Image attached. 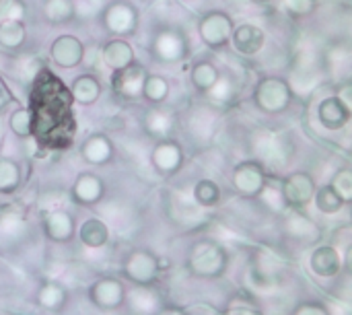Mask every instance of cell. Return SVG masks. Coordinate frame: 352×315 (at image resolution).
I'll use <instances>...</instances> for the list:
<instances>
[{
  "label": "cell",
  "mask_w": 352,
  "mask_h": 315,
  "mask_svg": "<svg viewBox=\"0 0 352 315\" xmlns=\"http://www.w3.org/2000/svg\"><path fill=\"white\" fill-rule=\"evenodd\" d=\"M293 101V87L283 76H264L254 89V103L264 113H280Z\"/></svg>",
  "instance_id": "cell-1"
},
{
  "label": "cell",
  "mask_w": 352,
  "mask_h": 315,
  "mask_svg": "<svg viewBox=\"0 0 352 315\" xmlns=\"http://www.w3.org/2000/svg\"><path fill=\"white\" fill-rule=\"evenodd\" d=\"M151 52L157 60L175 64V62H182L190 54V43H188V37L179 29L159 27L153 35Z\"/></svg>",
  "instance_id": "cell-2"
},
{
  "label": "cell",
  "mask_w": 352,
  "mask_h": 315,
  "mask_svg": "<svg viewBox=\"0 0 352 315\" xmlns=\"http://www.w3.org/2000/svg\"><path fill=\"white\" fill-rule=\"evenodd\" d=\"M140 12L130 0H111L103 12H101V23L103 27L118 37L132 35L138 27Z\"/></svg>",
  "instance_id": "cell-3"
},
{
  "label": "cell",
  "mask_w": 352,
  "mask_h": 315,
  "mask_svg": "<svg viewBox=\"0 0 352 315\" xmlns=\"http://www.w3.org/2000/svg\"><path fill=\"white\" fill-rule=\"evenodd\" d=\"M233 27H235V23H233V19L227 12H223V10H210V12H206L200 19L198 33H200L202 41L208 47L219 50V47H223V45L229 43L231 33H233Z\"/></svg>",
  "instance_id": "cell-4"
},
{
  "label": "cell",
  "mask_w": 352,
  "mask_h": 315,
  "mask_svg": "<svg viewBox=\"0 0 352 315\" xmlns=\"http://www.w3.org/2000/svg\"><path fill=\"white\" fill-rule=\"evenodd\" d=\"M316 188L318 186H316V182H314V177L309 173H305V171L291 173L280 186L283 204H287L291 208H303L314 200Z\"/></svg>",
  "instance_id": "cell-5"
},
{
  "label": "cell",
  "mask_w": 352,
  "mask_h": 315,
  "mask_svg": "<svg viewBox=\"0 0 352 315\" xmlns=\"http://www.w3.org/2000/svg\"><path fill=\"white\" fill-rule=\"evenodd\" d=\"M146 70L142 64L132 62L130 66L122 70H113L111 74V89L118 97L134 101L142 97V83H144Z\"/></svg>",
  "instance_id": "cell-6"
},
{
  "label": "cell",
  "mask_w": 352,
  "mask_h": 315,
  "mask_svg": "<svg viewBox=\"0 0 352 315\" xmlns=\"http://www.w3.org/2000/svg\"><path fill=\"white\" fill-rule=\"evenodd\" d=\"M50 58L60 68H76L85 60V43L76 35L64 33L50 45Z\"/></svg>",
  "instance_id": "cell-7"
},
{
  "label": "cell",
  "mask_w": 352,
  "mask_h": 315,
  "mask_svg": "<svg viewBox=\"0 0 352 315\" xmlns=\"http://www.w3.org/2000/svg\"><path fill=\"white\" fill-rule=\"evenodd\" d=\"M225 252L221 246L212 243V241H202L194 248L192 252V260L190 266L194 268V272L204 274V276H214L219 272H223L225 268Z\"/></svg>",
  "instance_id": "cell-8"
},
{
  "label": "cell",
  "mask_w": 352,
  "mask_h": 315,
  "mask_svg": "<svg viewBox=\"0 0 352 315\" xmlns=\"http://www.w3.org/2000/svg\"><path fill=\"white\" fill-rule=\"evenodd\" d=\"M151 161H153V167L159 173L173 175L184 165V149L173 138L157 140V144L153 146V153H151Z\"/></svg>",
  "instance_id": "cell-9"
},
{
  "label": "cell",
  "mask_w": 352,
  "mask_h": 315,
  "mask_svg": "<svg viewBox=\"0 0 352 315\" xmlns=\"http://www.w3.org/2000/svg\"><path fill=\"white\" fill-rule=\"evenodd\" d=\"M233 186L243 196H258L266 186V171L258 161H243L233 171Z\"/></svg>",
  "instance_id": "cell-10"
},
{
  "label": "cell",
  "mask_w": 352,
  "mask_h": 315,
  "mask_svg": "<svg viewBox=\"0 0 352 315\" xmlns=\"http://www.w3.org/2000/svg\"><path fill=\"white\" fill-rule=\"evenodd\" d=\"M352 118V107H349L338 95L326 97L318 105V122L322 128L336 132L349 126Z\"/></svg>",
  "instance_id": "cell-11"
},
{
  "label": "cell",
  "mask_w": 352,
  "mask_h": 315,
  "mask_svg": "<svg viewBox=\"0 0 352 315\" xmlns=\"http://www.w3.org/2000/svg\"><path fill=\"white\" fill-rule=\"evenodd\" d=\"M231 45L237 54L241 56H256L264 43H266V33L262 27L254 25V23H241L233 27L231 33Z\"/></svg>",
  "instance_id": "cell-12"
},
{
  "label": "cell",
  "mask_w": 352,
  "mask_h": 315,
  "mask_svg": "<svg viewBox=\"0 0 352 315\" xmlns=\"http://www.w3.org/2000/svg\"><path fill=\"white\" fill-rule=\"evenodd\" d=\"M70 196L72 200L78 204V206H93L97 202L103 200L105 196V184L99 175L87 171V173H80L74 184H72V190H70Z\"/></svg>",
  "instance_id": "cell-13"
},
{
  "label": "cell",
  "mask_w": 352,
  "mask_h": 315,
  "mask_svg": "<svg viewBox=\"0 0 352 315\" xmlns=\"http://www.w3.org/2000/svg\"><path fill=\"white\" fill-rule=\"evenodd\" d=\"M101 60L109 70H122V68L130 66L132 62H136L134 60V47L122 37L109 39L101 47Z\"/></svg>",
  "instance_id": "cell-14"
},
{
  "label": "cell",
  "mask_w": 352,
  "mask_h": 315,
  "mask_svg": "<svg viewBox=\"0 0 352 315\" xmlns=\"http://www.w3.org/2000/svg\"><path fill=\"white\" fill-rule=\"evenodd\" d=\"M80 155L89 165H105L113 157V144L105 134H91L80 144Z\"/></svg>",
  "instance_id": "cell-15"
},
{
  "label": "cell",
  "mask_w": 352,
  "mask_h": 315,
  "mask_svg": "<svg viewBox=\"0 0 352 315\" xmlns=\"http://www.w3.org/2000/svg\"><path fill=\"white\" fill-rule=\"evenodd\" d=\"M126 274L136 283H151L157 274V258L148 252H132L126 260Z\"/></svg>",
  "instance_id": "cell-16"
},
{
  "label": "cell",
  "mask_w": 352,
  "mask_h": 315,
  "mask_svg": "<svg viewBox=\"0 0 352 315\" xmlns=\"http://www.w3.org/2000/svg\"><path fill=\"white\" fill-rule=\"evenodd\" d=\"M45 235L54 241H68L74 235V219L66 210H52L43 217Z\"/></svg>",
  "instance_id": "cell-17"
},
{
  "label": "cell",
  "mask_w": 352,
  "mask_h": 315,
  "mask_svg": "<svg viewBox=\"0 0 352 315\" xmlns=\"http://www.w3.org/2000/svg\"><path fill=\"white\" fill-rule=\"evenodd\" d=\"M142 124H144V130H146L153 138H157V140L171 138V132H173V126H175L173 116H171L169 111L161 109V107H151V109L144 113Z\"/></svg>",
  "instance_id": "cell-18"
},
{
  "label": "cell",
  "mask_w": 352,
  "mask_h": 315,
  "mask_svg": "<svg viewBox=\"0 0 352 315\" xmlns=\"http://www.w3.org/2000/svg\"><path fill=\"white\" fill-rule=\"evenodd\" d=\"M70 95L80 105H93L101 97V83L93 74H80L72 80Z\"/></svg>",
  "instance_id": "cell-19"
},
{
  "label": "cell",
  "mask_w": 352,
  "mask_h": 315,
  "mask_svg": "<svg viewBox=\"0 0 352 315\" xmlns=\"http://www.w3.org/2000/svg\"><path fill=\"white\" fill-rule=\"evenodd\" d=\"M340 254L332 246H320L311 254V268L320 276H336L340 272Z\"/></svg>",
  "instance_id": "cell-20"
},
{
  "label": "cell",
  "mask_w": 352,
  "mask_h": 315,
  "mask_svg": "<svg viewBox=\"0 0 352 315\" xmlns=\"http://www.w3.org/2000/svg\"><path fill=\"white\" fill-rule=\"evenodd\" d=\"M78 237L80 241L91 248V250H97V248H103L109 239V229L107 225L101 221V219H87L80 229H78Z\"/></svg>",
  "instance_id": "cell-21"
},
{
  "label": "cell",
  "mask_w": 352,
  "mask_h": 315,
  "mask_svg": "<svg viewBox=\"0 0 352 315\" xmlns=\"http://www.w3.org/2000/svg\"><path fill=\"white\" fill-rule=\"evenodd\" d=\"M219 76H221L219 68H217L212 62H208V60L196 62V64L192 66V70H190V80H192L194 89L200 91V93H206V91L217 83Z\"/></svg>",
  "instance_id": "cell-22"
},
{
  "label": "cell",
  "mask_w": 352,
  "mask_h": 315,
  "mask_svg": "<svg viewBox=\"0 0 352 315\" xmlns=\"http://www.w3.org/2000/svg\"><path fill=\"white\" fill-rule=\"evenodd\" d=\"M27 39V27L23 19H12L0 23V45L6 50H19Z\"/></svg>",
  "instance_id": "cell-23"
},
{
  "label": "cell",
  "mask_w": 352,
  "mask_h": 315,
  "mask_svg": "<svg viewBox=\"0 0 352 315\" xmlns=\"http://www.w3.org/2000/svg\"><path fill=\"white\" fill-rule=\"evenodd\" d=\"M122 297H124L122 285L118 281H111V279H105V281L97 283L95 289H93V299L101 307H118Z\"/></svg>",
  "instance_id": "cell-24"
},
{
  "label": "cell",
  "mask_w": 352,
  "mask_h": 315,
  "mask_svg": "<svg viewBox=\"0 0 352 315\" xmlns=\"http://www.w3.org/2000/svg\"><path fill=\"white\" fill-rule=\"evenodd\" d=\"M142 97L155 105L167 101L169 97V80L163 76V74H148L144 76V83H142Z\"/></svg>",
  "instance_id": "cell-25"
},
{
  "label": "cell",
  "mask_w": 352,
  "mask_h": 315,
  "mask_svg": "<svg viewBox=\"0 0 352 315\" xmlns=\"http://www.w3.org/2000/svg\"><path fill=\"white\" fill-rule=\"evenodd\" d=\"M76 14V6L72 0H45L43 2V17L54 25H64L72 21Z\"/></svg>",
  "instance_id": "cell-26"
},
{
  "label": "cell",
  "mask_w": 352,
  "mask_h": 315,
  "mask_svg": "<svg viewBox=\"0 0 352 315\" xmlns=\"http://www.w3.org/2000/svg\"><path fill=\"white\" fill-rule=\"evenodd\" d=\"M314 200H316V206L320 213L324 215H336L342 210V206L346 204L340 194L332 188V186H322V188H316V194H314Z\"/></svg>",
  "instance_id": "cell-27"
},
{
  "label": "cell",
  "mask_w": 352,
  "mask_h": 315,
  "mask_svg": "<svg viewBox=\"0 0 352 315\" xmlns=\"http://www.w3.org/2000/svg\"><path fill=\"white\" fill-rule=\"evenodd\" d=\"M8 126L19 138H29V136H33V130H35V118H33L31 109L16 107L8 118Z\"/></svg>",
  "instance_id": "cell-28"
},
{
  "label": "cell",
  "mask_w": 352,
  "mask_h": 315,
  "mask_svg": "<svg viewBox=\"0 0 352 315\" xmlns=\"http://www.w3.org/2000/svg\"><path fill=\"white\" fill-rule=\"evenodd\" d=\"M21 186V167L12 159H0V192L10 194Z\"/></svg>",
  "instance_id": "cell-29"
},
{
  "label": "cell",
  "mask_w": 352,
  "mask_h": 315,
  "mask_svg": "<svg viewBox=\"0 0 352 315\" xmlns=\"http://www.w3.org/2000/svg\"><path fill=\"white\" fill-rule=\"evenodd\" d=\"M194 198L202 206H217L221 202V188L212 180H200L194 186Z\"/></svg>",
  "instance_id": "cell-30"
},
{
  "label": "cell",
  "mask_w": 352,
  "mask_h": 315,
  "mask_svg": "<svg viewBox=\"0 0 352 315\" xmlns=\"http://www.w3.org/2000/svg\"><path fill=\"white\" fill-rule=\"evenodd\" d=\"M210 101H214V103H219V105H223V103H229L231 99H233V95H235V85H233V80L229 78V76H219L217 78V83L204 93Z\"/></svg>",
  "instance_id": "cell-31"
},
{
  "label": "cell",
  "mask_w": 352,
  "mask_h": 315,
  "mask_svg": "<svg viewBox=\"0 0 352 315\" xmlns=\"http://www.w3.org/2000/svg\"><path fill=\"white\" fill-rule=\"evenodd\" d=\"M338 194H340V198L344 200V202H351L352 198V173L349 169H342V171H338L336 175H334V180H332V184H330Z\"/></svg>",
  "instance_id": "cell-32"
},
{
  "label": "cell",
  "mask_w": 352,
  "mask_h": 315,
  "mask_svg": "<svg viewBox=\"0 0 352 315\" xmlns=\"http://www.w3.org/2000/svg\"><path fill=\"white\" fill-rule=\"evenodd\" d=\"M283 6L293 17H309L318 8V0H283Z\"/></svg>",
  "instance_id": "cell-33"
},
{
  "label": "cell",
  "mask_w": 352,
  "mask_h": 315,
  "mask_svg": "<svg viewBox=\"0 0 352 315\" xmlns=\"http://www.w3.org/2000/svg\"><path fill=\"white\" fill-rule=\"evenodd\" d=\"M25 17V4L23 0H0V23L23 19Z\"/></svg>",
  "instance_id": "cell-34"
},
{
  "label": "cell",
  "mask_w": 352,
  "mask_h": 315,
  "mask_svg": "<svg viewBox=\"0 0 352 315\" xmlns=\"http://www.w3.org/2000/svg\"><path fill=\"white\" fill-rule=\"evenodd\" d=\"M43 291L50 293V297H47V295H39V297H41V305H45V307H56V305H60V301H64V293H62L56 285H47Z\"/></svg>",
  "instance_id": "cell-35"
},
{
  "label": "cell",
  "mask_w": 352,
  "mask_h": 315,
  "mask_svg": "<svg viewBox=\"0 0 352 315\" xmlns=\"http://www.w3.org/2000/svg\"><path fill=\"white\" fill-rule=\"evenodd\" d=\"M8 99H10V95H8V91L0 85V109L8 103Z\"/></svg>",
  "instance_id": "cell-36"
},
{
  "label": "cell",
  "mask_w": 352,
  "mask_h": 315,
  "mask_svg": "<svg viewBox=\"0 0 352 315\" xmlns=\"http://www.w3.org/2000/svg\"><path fill=\"white\" fill-rule=\"evenodd\" d=\"M250 2H254V4H268L270 0H250Z\"/></svg>",
  "instance_id": "cell-37"
}]
</instances>
